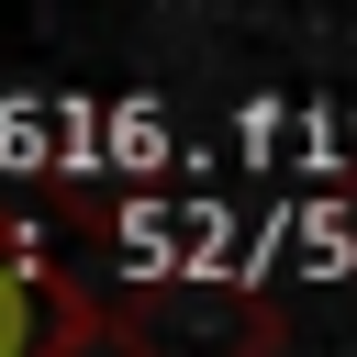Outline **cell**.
<instances>
[{
	"label": "cell",
	"instance_id": "cell-1",
	"mask_svg": "<svg viewBox=\"0 0 357 357\" xmlns=\"http://www.w3.org/2000/svg\"><path fill=\"white\" fill-rule=\"evenodd\" d=\"M123 357H268V312L234 290H145L112 312Z\"/></svg>",
	"mask_w": 357,
	"mask_h": 357
},
{
	"label": "cell",
	"instance_id": "cell-2",
	"mask_svg": "<svg viewBox=\"0 0 357 357\" xmlns=\"http://www.w3.org/2000/svg\"><path fill=\"white\" fill-rule=\"evenodd\" d=\"M89 335V301L56 268H0V357H67Z\"/></svg>",
	"mask_w": 357,
	"mask_h": 357
}]
</instances>
